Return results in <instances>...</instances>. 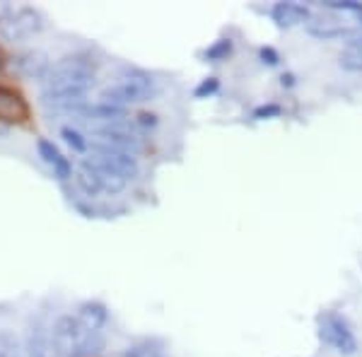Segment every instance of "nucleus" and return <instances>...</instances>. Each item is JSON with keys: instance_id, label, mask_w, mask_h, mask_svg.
<instances>
[{"instance_id": "1", "label": "nucleus", "mask_w": 362, "mask_h": 357, "mask_svg": "<svg viewBox=\"0 0 362 357\" xmlns=\"http://www.w3.org/2000/svg\"><path fill=\"white\" fill-rule=\"evenodd\" d=\"M95 68L97 61L92 54L80 51V54H68L58 58L56 63H51L49 73L42 80V90H78V92H90V87L95 85Z\"/></svg>"}, {"instance_id": "2", "label": "nucleus", "mask_w": 362, "mask_h": 357, "mask_svg": "<svg viewBox=\"0 0 362 357\" xmlns=\"http://www.w3.org/2000/svg\"><path fill=\"white\" fill-rule=\"evenodd\" d=\"M160 92L157 80L153 73L140 68H124L121 70V78L112 83L109 87H104L99 92V102L114 104V107H133V104H145L153 102Z\"/></svg>"}, {"instance_id": "3", "label": "nucleus", "mask_w": 362, "mask_h": 357, "mask_svg": "<svg viewBox=\"0 0 362 357\" xmlns=\"http://www.w3.org/2000/svg\"><path fill=\"white\" fill-rule=\"evenodd\" d=\"M90 329L73 314H61L49 329L51 353L54 357H73L83 348V343L90 336Z\"/></svg>"}, {"instance_id": "4", "label": "nucleus", "mask_w": 362, "mask_h": 357, "mask_svg": "<svg viewBox=\"0 0 362 357\" xmlns=\"http://www.w3.org/2000/svg\"><path fill=\"white\" fill-rule=\"evenodd\" d=\"M319 338L326 345H331L338 355L346 357H353L360 348L358 338L353 333V326L348 324L346 316H341L338 312L319 314Z\"/></svg>"}, {"instance_id": "5", "label": "nucleus", "mask_w": 362, "mask_h": 357, "mask_svg": "<svg viewBox=\"0 0 362 357\" xmlns=\"http://www.w3.org/2000/svg\"><path fill=\"white\" fill-rule=\"evenodd\" d=\"M90 140H95V143H99V145H107V148L128 152V155H133V157L145 150V138H143V133L133 126V121L131 124H124V126L95 128Z\"/></svg>"}, {"instance_id": "6", "label": "nucleus", "mask_w": 362, "mask_h": 357, "mask_svg": "<svg viewBox=\"0 0 362 357\" xmlns=\"http://www.w3.org/2000/svg\"><path fill=\"white\" fill-rule=\"evenodd\" d=\"M75 119L87 121L90 128H104V126H124L131 124V114L124 107H114V104L107 102H87L83 109L75 114Z\"/></svg>"}, {"instance_id": "7", "label": "nucleus", "mask_w": 362, "mask_h": 357, "mask_svg": "<svg viewBox=\"0 0 362 357\" xmlns=\"http://www.w3.org/2000/svg\"><path fill=\"white\" fill-rule=\"evenodd\" d=\"M42 29H44V22H42V15H39L37 10L20 8L3 25V29H0V37H3L5 42H22V39L32 37V34L42 32Z\"/></svg>"}, {"instance_id": "8", "label": "nucleus", "mask_w": 362, "mask_h": 357, "mask_svg": "<svg viewBox=\"0 0 362 357\" xmlns=\"http://www.w3.org/2000/svg\"><path fill=\"white\" fill-rule=\"evenodd\" d=\"M271 20L276 22L278 29H293L297 25H309V20L314 17L312 8L305 3H295V0H283V3H276L271 10H268Z\"/></svg>"}, {"instance_id": "9", "label": "nucleus", "mask_w": 362, "mask_h": 357, "mask_svg": "<svg viewBox=\"0 0 362 357\" xmlns=\"http://www.w3.org/2000/svg\"><path fill=\"white\" fill-rule=\"evenodd\" d=\"M13 68L25 80H39L42 83L51 68V61L44 51H25V54L13 58Z\"/></svg>"}, {"instance_id": "10", "label": "nucleus", "mask_w": 362, "mask_h": 357, "mask_svg": "<svg viewBox=\"0 0 362 357\" xmlns=\"http://www.w3.org/2000/svg\"><path fill=\"white\" fill-rule=\"evenodd\" d=\"M29 114L25 99L10 87H0V121L3 124H20Z\"/></svg>"}, {"instance_id": "11", "label": "nucleus", "mask_w": 362, "mask_h": 357, "mask_svg": "<svg viewBox=\"0 0 362 357\" xmlns=\"http://www.w3.org/2000/svg\"><path fill=\"white\" fill-rule=\"evenodd\" d=\"M358 32V29L353 27H346V25H338L334 20H309L307 25V34L314 39H319V42H336V39H343V42H348L353 34Z\"/></svg>"}, {"instance_id": "12", "label": "nucleus", "mask_w": 362, "mask_h": 357, "mask_svg": "<svg viewBox=\"0 0 362 357\" xmlns=\"http://www.w3.org/2000/svg\"><path fill=\"white\" fill-rule=\"evenodd\" d=\"M78 319L83 321L90 331H104V326L109 324V309H107V304H102L97 300L83 302L78 309Z\"/></svg>"}, {"instance_id": "13", "label": "nucleus", "mask_w": 362, "mask_h": 357, "mask_svg": "<svg viewBox=\"0 0 362 357\" xmlns=\"http://www.w3.org/2000/svg\"><path fill=\"white\" fill-rule=\"evenodd\" d=\"M73 184H75V191H78V196L87 198V201H92V198H97V196H102V193H104L95 174L87 172V169H83V167L75 172Z\"/></svg>"}, {"instance_id": "14", "label": "nucleus", "mask_w": 362, "mask_h": 357, "mask_svg": "<svg viewBox=\"0 0 362 357\" xmlns=\"http://www.w3.org/2000/svg\"><path fill=\"white\" fill-rule=\"evenodd\" d=\"M232 54H235V42H232L230 37H223V39H218V42L210 44L201 56L206 63H223Z\"/></svg>"}, {"instance_id": "15", "label": "nucleus", "mask_w": 362, "mask_h": 357, "mask_svg": "<svg viewBox=\"0 0 362 357\" xmlns=\"http://www.w3.org/2000/svg\"><path fill=\"white\" fill-rule=\"evenodd\" d=\"M61 138H63V143H66L73 152H78V155H87V152H90V138H85L78 128L63 126L61 128Z\"/></svg>"}, {"instance_id": "16", "label": "nucleus", "mask_w": 362, "mask_h": 357, "mask_svg": "<svg viewBox=\"0 0 362 357\" xmlns=\"http://www.w3.org/2000/svg\"><path fill=\"white\" fill-rule=\"evenodd\" d=\"M37 155L42 157V162H46L49 167H56L58 162L63 160V152H61V148L54 143V140H49V138H39L37 140Z\"/></svg>"}, {"instance_id": "17", "label": "nucleus", "mask_w": 362, "mask_h": 357, "mask_svg": "<svg viewBox=\"0 0 362 357\" xmlns=\"http://www.w3.org/2000/svg\"><path fill=\"white\" fill-rule=\"evenodd\" d=\"M133 126H136L140 133H150L160 126V116H157L155 111H138V114L133 116Z\"/></svg>"}, {"instance_id": "18", "label": "nucleus", "mask_w": 362, "mask_h": 357, "mask_svg": "<svg viewBox=\"0 0 362 357\" xmlns=\"http://www.w3.org/2000/svg\"><path fill=\"white\" fill-rule=\"evenodd\" d=\"M283 107L278 102H266V104H259L254 111H251V119L254 121H268V119H278L283 116Z\"/></svg>"}, {"instance_id": "19", "label": "nucleus", "mask_w": 362, "mask_h": 357, "mask_svg": "<svg viewBox=\"0 0 362 357\" xmlns=\"http://www.w3.org/2000/svg\"><path fill=\"white\" fill-rule=\"evenodd\" d=\"M324 10H336V13H353L358 15L362 10V3L360 0H324L321 3Z\"/></svg>"}, {"instance_id": "20", "label": "nucleus", "mask_w": 362, "mask_h": 357, "mask_svg": "<svg viewBox=\"0 0 362 357\" xmlns=\"http://www.w3.org/2000/svg\"><path fill=\"white\" fill-rule=\"evenodd\" d=\"M0 357H20V343L15 333L0 331Z\"/></svg>"}, {"instance_id": "21", "label": "nucleus", "mask_w": 362, "mask_h": 357, "mask_svg": "<svg viewBox=\"0 0 362 357\" xmlns=\"http://www.w3.org/2000/svg\"><path fill=\"white\" fill-rule=\"evenodd\" d=\"M218 90H220V78H215V75H208L206 80H201V83L196 85L194 97L196 99H208V97L218 95Z\"/></svg>"}, {"instance_id": "22", "label": "nucleus", "mask_w": 362, "mask_h": 357, "mask_svg": "<svg viewBox=\"0 0 362 357\" xmlns=\"http://www.w3.org/2000/svg\"><path fill=\"white\" fill-rule=\"evenodd\" d=\"M70 203H73V208L78 210L83 218H97V208L92 206V201H87V198L73 193V196H70Z\"/></svg>"}, {"instance_id": "23", "label": "nucleus", "mask_w": 362, "mask_h": 357, "mask_svg": "<svg viewBox=\"0 0 362 357\" xmlns=\"http://www.w3.org/2000/svg\"><path fill=\"white\" fill-rule=\"evenodd\" d=\"M259 58H261V63L268 66V68H276V66H280V61H283L273 46H261V49H259Z\"/></svg>"}, {"instance_id": "24", "label": "nucleus", "mask_w": 362, "mask_h": 357, "mask_svg": "<svg viewBox=\"0 0 362 357\" xmlns=\"http://www.w3.org/2000/svg\"><path fill=\"white\" fill-rule=\"evenodd\" d=\"M295 85H297V75L295 73H283V75H280V87H283V90H293Z\"/></svg>"}, {"instance_id": "25", "label": "nucleus", "mask_w": 362, "mask_h": 357, "mask_svg": "<svg viewBox=\"0 0 362 357\" xmlns=\"http://www.w3.org/2000/svg\"><path fill=\"white\" fill-rule=\"evenodd\" d=\"M355 17H358V25H360V29H362V10H360V13L355 15Z\"/></svg>"}, {"instance_id": "26", "label": "nucleus", "mask_w": 362, "mask_h": 357, "mask_svg": "<svg viewBox=\"0 0 362 357\" xmlns=\"http://www.w3.org/2000/svg\"><path fill=\"white\" fill-rule=\"evenodd\" d=\"M112 357H128L126 353H116V355H112Z\"/></svg>"}, {"instance_id": "27", "label": "nucleus", "mask_w": 362, "mask_h": 357, "mask_svg": "<svg viewBox=\"0 0 362 357\" xmlns=\"http://www.w3.org/2000/svg\"><path fill=\"white\" fill-rule=\"evenodd\" d=\"M153 357H165V355H162V353H160V355H153Z\"/></svg>"}]
</instances>
